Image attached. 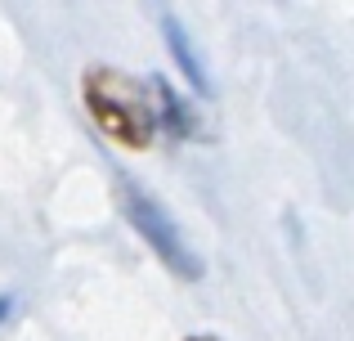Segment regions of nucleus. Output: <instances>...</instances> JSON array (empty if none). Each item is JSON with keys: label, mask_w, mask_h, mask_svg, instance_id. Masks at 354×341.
<instances>
[{"label": "nucleus", "mask_w": 354, "mask_h": 341, "mask_svg": "<svg viewBox=\"0 0 354 341\" xmlns=\"http://www.w3.org/2000/svg\"><path fill=\"white\" fill-rule=\"evenodd\" d=\"M81 104H86L90 122L99 126V135L113 140L117 149L139 153L162 131L153 81H135L130 72L108 68V63H95L81 72Z\"/></svg>", "instance_id": "obj_1"}, {"label": "nucleus", "mask_w": 354, "mask_h": 341, "mask_svg": "<svg viewBox=\"0 0 354 341\" xmlns=\"http://www.w3.org/2000/svg\"><path fill=\"white\" fill-rule=\"evenodd\" d=\"M117 193H121V211H126V220L135 225V234L157 252V261H162L166 270L175 274V279L198 283V279H202V261L193 256V247L184 243L180 229L171 225V216H166V211L157 207V202L148 198L144 189H135L130 180H117Z\"/></svg>", "instance_id": "obj_2"}, {"label": "nucleus", "mask_w": 354, "mask_h": 341, "mask_svg": "<svg viewBox=\"0 0 354 341\" xmlns=\"http://www.w3.org/2000/svg\"><path fill=\"white\" fill-rule=\"evenodd\" d=\"M162 36H166V50H171V59H175V68H180V77L189 81L198 95H207L211 81H207V72H202V59H198V50H193L189 32H184L175 18H162Z\"/></svg>", "instance_id": "obj_3"}, {"label": "nucleus", "mask_w": 354, "mask_h": 341, "mask_svg": "<svg viewBox=\"0 0 354 341\" xmlns=\"http://www.w3.org/2000/svg\"><path fill=\"white\" fill-rule=\"evenodd\" d=\"M153 99H157V122H162L166 135H175V140H189L193 131H198V117H193V104L189 99H180L171 86H166L162 77L153 81Z\"/></svg>", "instance_id": "obj_4"}, {"label": "nucleus", "mask_w": 354, "mask_h": 341, "mask_svg": "<svg viewBox=\"0 0 354 341\" xmlns=\"http://www.w3.org/2000/svg\"><path fill=\"white\" fill-rule=\"evenodd\" d=\"M189 341H216V337H189Z\"/></svg>", "instance_id": "obj_5"}]
</instances>
